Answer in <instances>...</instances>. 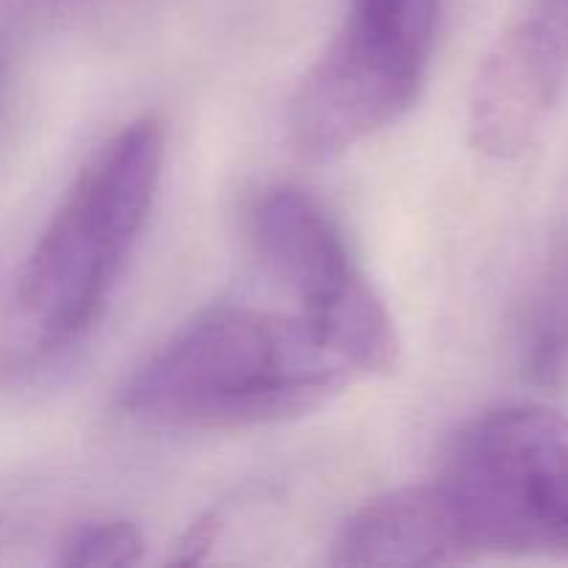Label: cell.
Segmentation results:
<instances>
[{
	"label": "cell",
	"mask_w": 568,
	"mask_h": 568,
	"mask_svg": "<svg viewBox=\"0 0 568 568\" xmlns=\"http://www.w3.org/2000/svg\"><path fill=\"white\" fill-rule=\"evenodd\" d=\"M164 125L128 122L83 164L42 227L0 316V392L59 375L114 297L164 175Z\"/></svg>",
	"instance_id": "cell-1"
},
{
	"label": "cell",
	"mask_w": 568,
	"mask_h": 568,
	"mask_svg": "<svg viewBox=\"0 0 568 568\" xmlns=\"http://www.w3.org/2000/svg\"><path fill=\"white\" fill-rule=\"evenodd\" d=\"M361 381L294 311L222 305L178 331L122 388V410L159 430H247L320 410Z\"/></svg>",
	"instance_id": "cell-2"
},
{
	"label": "cell",
	"mask_w": 568,
	"mask_h": 568,
	"mask_svg": "<svg viewBox=\"0 0 568 568\" xmlns=\"http://www.w3.org/2000/svg\"><path fill=\"white\" fill-rule=\"evenodd\" d=\"M460 560H568V419L505 405L471 422L430 480Z\"/></svg>",
	"instance_id": "cell-3"
},
{
	"label": "cell",
	"mask_w": 568,
	"mask_h": 568,
	"mask_svg": "<svg viewBox=\"0 0 568 568\" xmlns=\"http://www.w3.org/2000/svg\"><path fill=\"white\" fill-rule=\"evenodd\" d=\"M438 0H347V11L288 103V131L311 159H333L403 120L427 83Z\"/></svg>",
	"instance_id": "cell-4"
},
{
	"label": "cell",
	"mask_w": 568,
	"mask_h": 568,
	"mask_svg": "<svg viewBox=\"0 0 568 568\" xmlns=\"http://www.w3.org/2000/svg\"><path fill=\"white\" fill-rule=\"evenodd\" d=\"M261 261L297 314L347 361L355 375H388L399 361L392 314L355 261L342 227L311 194L270 189L250 211Z\"/></svg>",
	"instance_id": "cell-5"
},
{
	"label": "cell",
	"mask_w": 568,
	"mask_h": 568,
	"mask_svg": "<svg viewBox=\"0 0 568 568\" xmlns=\"http://www.w3.org/2000/svg\"><path fill=\"white\" fill-rule=\"evenodd\" d=\"M568 83V0H527L488 50L469 103L471 144L510 161L525 153Z\"/></svg>",
	"instance_id": "cell-6"
},
{
	"label": "cell",
	"mask_w": 568,
	"mask_h": 568,
	"mask_svg": "<svg viewBox=\"0 0 568 568\" xmlns=\"http://www.w3.org/2000/svg\"><path fill=\"white\" fill-rule=\"evenodd\" d=\"M333 566H458L460 549L430 483L355 510L333 541Z\"/></svg>",
	"instance_id": "cell-7"
},
{
	"label": "cell",
	"mask_w": 568,
	"mask_h": 568,
	"mask_svg": "<svg viewBox=\"0 0 568 568\" xmlns=\"http://www.w3.org/2000/svg\"><path fill=\"white\" fill-rule=\"evenodd\" d=\"M142 560V532L125 519L87 521L67 536L59 552V564L67 568H128Z\"/></svg>",
	"instance_id": "cell-8"
},
{
	"label": "cell",
	"mask_w": 568,
	"mask_h": 568,
	"mask_svg": "<svg viewBox=\"0 0 568 568\" xmlns=\"http://www.w3.org/2000/svg\"><path fill=\"white\" fill-rule=\"evenodd\" d=\"M78 3H87V0H0V20L9 26H31Z\"/></svg>",
	"instance_id": "cell-9"
}]
</instances>
